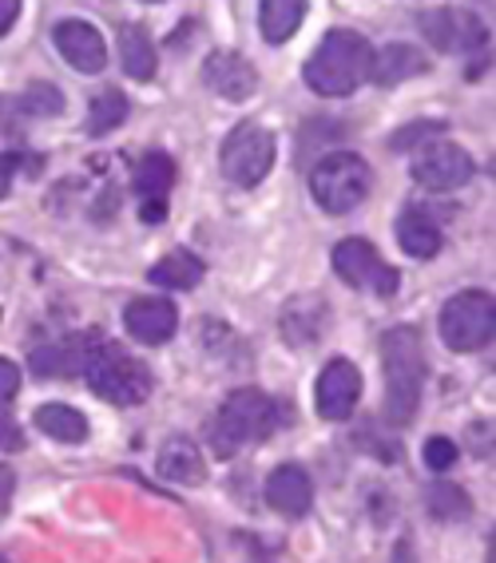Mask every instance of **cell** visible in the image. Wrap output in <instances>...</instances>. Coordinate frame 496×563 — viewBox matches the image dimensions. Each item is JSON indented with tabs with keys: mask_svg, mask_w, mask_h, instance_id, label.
<instances>
[{
	"mask_svg": "<svg viewBox=\"0 0 496 563\" xmlns=\"http://www.w3.org/2000/svg\"><path fill=\"white\" fill-rule=\"evenodd\" d=\"M385 365V417L394 424H409L417 417L426 393V350L414 325H397L382 338Z\"/></svg>",
	"mask_w": 496,
	"mask_h": 563,
	"instance_id": "obj_1",
	"label": "cell"
},
{
	"mask_svg": "<svg viewBox=\"0 0 496 563\" xmlns=\"http://www.w3.org/2000/svg\"><path fill=\"white\" fill-rule=\"evenodd\" d=\"M370 64H374V48L362 32L334 29L326 32L315 56L306 60V84L318 96H350L370 80Z\"/></svg>",
	"mask_w": 496,
	"mask_h": 563,
	"instance_id": "obj_2",
	"label": "cell"
},
{
	"mask_svg": "<svg viewBox=\"0 0 496 563\" xmlns=\"http://www.w3.org/2000/svg\"><path fill=\"white\" fill-rule=\"evenodd\" d=\"M84 382L96 397L120 405V409H135L152 397V373L140 357H132L128 350H120L115 342L96 338L84 362Z\"/></svg>",
	"mask_w": 496,
	"mask_h": 563,
	"instance_id": "obj_3",
	"label": "cell"
},
{
	"mask_svg": "<svg viewBox=\"0 0 496 563\" xmlns=\"http://www.w3.org/2000/svg\"><path fill=\"white\" fill-rule=\"evenodd\" d=\"M274 421H278V409L263 389H234L211 421L214 456L227 461V456L243 453L246 444L266 441L274 433Z\"/></svg>",
	"mask_w": 496,
	"mask_h": 563,
	"instance_id": "obj_4",
	"label": "cell"
},
{
	"mask_svg": "<svg viewBox=\"0 0 496 563\" xmlns=\"http://www.w3.org/2000/svg\"><path fill=\"white\" fill-rule=\"evenodd\" d=\"M310 191L318 207L330 214H350L365 195L374 191V172L370 163L354 152H330L315 172H310Z\"/></svg>",
	"mask_w": 496,
	"mask_h": 563,
	"instance_id": "obj_5",
	"label": "cell"
},
{
	"mask_svg": "<svg viewBox=\"0 0 496 563\" xmlns=\"http://www.w3.org/2000/svg\"><path fill=\"white\" fill-rule=\"evenodd\" d=\"M496 306L485 290H465L449 298L441 310V342L453 353H476L493 342Z\"/></svg>",
	"mask_w": 496,
	"mask_h": 563,
	"instance_id": "obj_6",
	"label": "cell"
},
{
	"mask_svg": "<svg viewBox=\"0 0 496 563\" xmlns=\"http://www.w3.org/2000/svg\"><path fill=\"white\" fill-rule=\"evenodd\" d=\"M274 167V135L263 123H239L223 143V175L234 187H258Z\"/></svg>",
	"mask_w": 496,
	"mask_h": 563,
	"instance_id": "obj_7",
	"label": "cell"
},
{
	"mask_svg": "<svg viewBox=\"0 0 496 563\" xmlns=\"http://www.w3.org/2000/svg\"><path fill=\"white\" fill-rule=\"evenodd\" d=\"M334 271L345 278L354 290L370 294H394L397 290V271L365 239H345L334 246Z\"/></svg>",
	"mask_w": 496,
	"mask_h": 563,
	"instance_id": "obj_8",
	"label": "cell"
},
{
	"mask_svg": "<svg viewBox=\"0 0 496 563\" xmlns=\"http://www.w3.org/2000/svg\"><path fill=\"white\" fill-rule=\"evenodd\" d=\"M473 155L445 140L426 143L414 155V179L421 187H429V191H456V187H465L473 179Z\"/></svg>",
	"mask_w": 496,
	"mask_h": 563,
	"instance_id": "obj_9",
	"label": "cell"
},
{
	"mask_svg": "<svg viewBox=\"0 0 496 563\" xmlns=\"http://www.w3.org/2000/svg\"><path fill=\"white\" fill-rule=\"evenodd\" d=\"M421 32L437 52H476L485 44V24L465 9L421 12Z\"/></svg>",
	"mask_w": 496,
	"mask_h": 563,
	"instance_id": "obj_10",
	"label": "cell"
},
{
	"mask_svg": "<svg viewBox=\"0 0 496 563\" xmlns=\"http://www.w3.org/2000/svg\"><path fill=\"white\" fill-rule=\"evenodd\" d=\"M315 397H318V412H322L326 421H345L354 412L357 397H362V373H357V365L345 362V357H334L322 369V377H318Z\"/></svg>",
	"mask_w": 496,
	"mask_h": 563,
	"instance_id": "obj_11",
	"label": "cell"
},
{
	"mask_svg": "<svg viewBox=\"0 0 496 563\" xmlns=\"http://www.w3.org/2000/svg\"><path fill=\"white\" fill-rule=\"evenodd\" d=\"M203 80L214 96H223L231 103L251 100L254 91H258V71L239 52H211L203 60Z\"/></svg>",
	"mask_w": 496,
	"mask_h": 563,
	"instance_id": "obj_12",
	"label": "cell"
},
{
	"mask_svg": "<svg viewBox=\"0 0 496 563\" xmlns=\"http://www.w3.org/2000/svg\"><path fill=\"white\" fill-rule=\"evenodd\" d=\"M52 41H56L64 60L76 71H84V76H96L108 64V44H103V36L88 21H60L56 32H52Z\"/></svg>",
	"mask_w": 496,
	"mask_h": 563,
	"instance_id": "obj_13",
	"label": "cell"
},
{
	"mask_svg": "<svg viewBox=\"0 0 496 563\" xmlns=\"http://www.w3.org/2000/svg\"><path fill=\"white\" fill-rule=\"evenodd\" d=\"M123 325L135 342L143 345H163L172 342V333L179 330V313L167 298H135L128 310H123Z\"/></svg>",
	"mask_w": 496,
	"mask_h": 563,
	"instance_id": "obj_14",
	"label": "cell"
},
{
	"mask_svg": "<svg viewBox=\"0 0 496 563\" xmlns=\"http://www.w3.org/2000/svg\"><path fill=\"white\" fill-rule=\"evenodd\" d=\"M266 500H271L274 512L298 520V516H306L310 512V504H315V484H310L306 468L283 464V468H274L271 481H266Z\"/></svg>",
	"mask_w": 496,
	"mask_h": 563,
	"instance_id": "obj_15",
	"label": "cell"
},
{
	"mask_svg": "<svg viewBox=\"0 0 496 563\" xmlns=\"http://www.w3.org/2000/svg\"><path fill=\"white\" fill-rule=\"evenodd\" d=\"M96 338L100 333H76V338L32 350V373L36 377H76V373H84V362H88V350Z\"/></svg>",
	"mask_w": 496,
	"mask_h": 563,
	"instance_id": "obj_16",
	"label": "cell"
},
{
	"mask_svg": "<svg viewBox=\"0 0 496 563\" xmlns=\"http://www.w3.org/2000/svg\"><path fill=\"white\" fill-rule=\"evenodd\" d=\"M155 473H159L163 481L183 484V488H195V484L207 481V464H203V453L195 449V441H187V437H172V441H163L159 456H155Z\"/></svg>",
	"mask_w": 496,
	"mask_h": 563,
	"instance_id": "obj_17",
	"label": "cell"
},
{
	"mask_svg": "<svg viewBox=\"0 0 496 563\" xmlns=\"http://www.w3.org/2000/svg\"><path fill=\"white\" fill-rule=\"evenodd\" d=\"M278 325H283L286 342H290V345H315L318 338H322V330H326V302L318 298V294L294 298V302H286Z\"/></svg>",
	"mask_w": 496,
	"mask_h": 563,
	"instance_id": "obj_18",
	"label": "cell"
},
{
	"mask_svg": "<svg viewBox=\"0 0 496 563\" xmlns=\"http://www.w3.org/2000/svg\"><path fill=\"white\" fill-rule=\"evenodd\" d=\"M426 71V56L409 44H385L382 52H374V64H370V80L389 88V84H401L409 76H421Z\"/></svg>",
	"mask_w": 496,
	"mask_h": 563,
	"instance_id": "obj_19",
	"label": "cell"
},
{
	"mask_svg": "<svg viewBox=\"0 0 496 563\" xmlns=\"http://www.w3.org/2000/svg\"><path fill=\"white\" fill-rule=\"evenodd\" d=\"M120 64L132 80H155L159 56H155V44L143 24H123L120 29Z\"/></svg>",
	"mask_w": 496,
	"mask_h": 563,
	"instance_id": "obj_20",
	"label": "cell"
},
{
	"mask_svg": "<svg viewBox=\"0 0 496 563\" xmlns=\"http://www.w3.org/2000/svg\"><path fill=\"white\" fill-rule=\"evenodd\" d=\"M36 429L60 444L88 441V417H84L80 409H71V405H60V401H48L36 409Z\"/></svg>",
	"mask_w": 496,
	"mask_h": 563,
	"instance_id": "obj_21",
	"label": "cell"
},
{
	"mask_svg": "<svg viewBox=\"0 0 496 563\" xmlns=\"http://www.w3.org/2000/svg\"><path fill=\"white\" fill-rule=\"evenodd\" d=\"M306 16V0H258V29L266 44H286Z\"/></svg>",
	"mask_w": 496,
	"mask_h": 563,
	"instance_id": "obj_22",
	"label": "cell"
},
{
	"mask_svg": "<svg viewBox=\"0 0 496 563\" xmlns=\"http://www.w3.org/2000/svg\"><path fill=\"white\" fill-rule=\"evenodd\" d=\"M397 242H401V251H406L409 258H433L445 239H441V227H437L429 214L401 211V219H397Z\"/></svg>",
	"mask_w": 496,
	"mask_h": 563,
	"instance_id": "obj_23",
	"label": "cell"
},
{
	"mask_svg": "<svg viewBox=\"0 0 496 563\" xmlns=\"http://www.w3.org/2000/svg\"><path fill=\"white\" fill-rule=\"evenodd\" d=\"M203 274H207V266L195 258L191 251H175L155 262L147 278H152L155 286H167V290H195V286L203 282Z\"/></svg>",
	"mask_w": 496,
	"mask_h": 563,
	"instance_id": "obj_24",
	"label": "cell"
},
{
	"mask_svg": "<svg viewBox=\"0 0 496 563\" xmlns=\"http://www.w3.org/2000/svg\"><path fill=\"white\" fill-rule=\"evenodd\" d=\"M132 183L143 199L163 202L167 199V191H172V183H175V159L167 152H147L140 163H135Z\"/></svg>",
	"mask_w": 496,
	"mask_h": 563,
	"instance_id": "obj_25",
	"label": "cell"
},
{
	"mask_svg": "<svg viewBox=\"0 0 496 563\" xmlns=\"http://www.w3.org/2000/svg\"><path fill=\"white\" fill-rule=\"evenodd\" d=\"M123 120H128V100H123V91L120 88L100 91V96H96V103H91L88 135H108V131H115Z\"/></svg>",
	"mask_w": 496,
	"mask_h": 563,
	"instance_id": "obj_26",
	"label": "cell"
},
{
	"mask_svg": "<svg viewBox=\"0 0 496 563\" xmlns=\"http://www.w3.org/2000/svg\"><path fill=\"white\" fill-rule=\"evenodd\" d=\"M426 500L437 520H465V516L473 512V500H469L465 488H456V484H433L426 493Z\"/></svg>",
	"mask_w": 496,
	"mask_h": 563,
	"instance_id": "obj_27",
	"label": "cell"
},
{
	"mask_svg": "<svg viewBox=\"0 0 496 563\" xmlns=\"http://www.w3.org/2000/svg\"><path fill=\"white\" fill-rule=\"evenodd\" d=\"M21 111L29 120H41V115H60L64 111V96L60 88H52V84H29L24 96H16Z\"/></svg>",
	"mask_w": 496,
	"mask_h": 563,
	"instance_id": "obj_28",
	"label": "cell"
},
{
	"mask_svg": "<svg viewBox=\"0 0 496 563\" xmlns=\"http://www.w3.org/2000/svg\"><path fill=\"white\" fill-rule=\"evenodd\" d=\"M445 131V123L441 120H421V123H409V128L394 131V140H389V147L394 152H417V147H426V143H433L437 135Z\"/></svg>",
	"mask_w": 496,
	"mask_h": 563,
	"instance_id": "obj_29",
	"label": "cell"
},
{
	"mask_svg": "<svg viewBox=\"0 0 496 563\" xmlns=\"http://www.w3.org/2000/svg\"><path fill=\"white\" fill-rule=\"evenodd\" d=\"M426 464L433 468V473H445V468H453V464H456V444L449 441V437H433V441L426 444Z\"/></svg>",
	"mask_w": 496,
	"mask_h": 563,
	"instance_id": "obj_30",
	"label": "cell"
},
{
	"mask_svg": "<svg viewBox=\"0 0 496 563\" xmlns=\"http://www.w3.org/2000/svg\"><path fill=\"white\" fill-rule=\"evenodd\" d=\"M21 123H24V111L16 103V96H0V135H12Z\"/></svg>",
	"mask_w": 496,
	"mask_h": 563,
	"instance_id": "obj_31",
	"label": "cell"
},
{
	"mask_svg": "<svg viewBox=\"0 0 496 563\" xmlns=\"http://www.w3.org/2000/svg\"><path fill=\"white\" fill-rule=\"evenodd\" d=\"M21 389V369L9 362V357H0V405H9Z\"/></svg>",
	"mask_w": 496,
	"mask_h": 563,
	"instance_id": "obj_32",
	"label": "cell"
},
{
	"mask_svg": "<svg viewBox=\"0 0 496 563\" xmlns=\"http://www.w3.org/2000/svg\"><path fill=\"white\" fill-rule=\"evenodd\" d=\"M16 449H24L21 429L12 421H0V453H16Z\"/></svg>",
	"mask_w": 496,
	"mask_h": 563,
	"instance_id": "obj_33",
	"label": "cell"
},
{
	"mask_svg": "<svg viewBox=\"0 0 496 563\" xmlns=\"http://www.w3.org/2000/svg\"><path fill=\"white\" fill-rule=\"evenodd\" d=\"M16 12H21V0H0V36L16 24Z\"/></svg>",
	"mask_w": 496,
	"mask_h": 563,
	"instance_id": "obj_34",
	"label": "cell"
},
{
	"mask_svg": "<svg viewBox=\"0 0 496 563\" xmlns=\"http://www.w3.org/2000/svg\"><path fill=\"white\" fill-rule=\"evenodd\" d=\"M143 222H152V227H159L163 219H167V202H155V199H143Z\"/></svg>",
	"mask_w": 496,
	"mask_h": 563,
	"instance_id": "obj_35",
	"label": "cell"
},
{
	"mask_svg": "<svg viewBox=\"0 0 496 563\" xmlns=\"http://www.w3.org/2000/svg\"><path fill=\"white\" fill-rule=\"evenodd\" d=\"M12 484H16V476H12L9 468H0V516L9 512V500H12Z\"/></svg>",
	"mask_w": 496,
	"mask_h": 563,
	"instance_id": "obj_36",
	"label": "cell"
},
{
	"mask_svg": "<svg viewBox=\"0 0 496 563\" xmlns=\"http://www.w3.org/2000/svg\"><path fill=\"white\" fill-rule=\"evenodd\" d=\"M9 187H12V163L0 155V199L9 195Z\"/></svg>",
	"mask_w": 496,
	"mask_h": 563,
	"instance_id": "obj_37",
	"label": "cell"
},
{
	"mask_svg": "<svg viewBox=\"0 0 496 563\" xmlns=\"http://www.w3.org/2000/svg\"><path fill=\"white\" fill-rule=\"evenodd\" d=\"M473 433H476V453L488 456V433H493V429H488V424L481 421V424H476V429H473Z\"/></svg>",
	"mask_w": 496,
	"mask_h": 563,
	"instance_id": "obj_38",
	"label": "cell"
},
{
	"mask_svg": "<svg viewBox=\"0 0 496 563\" xmlns=\"http://www.w3.org/2000/svg\"><path fill=\"white\" fill-rule=\"evenodd\" d=\"M397 563H414V548H409L406 540L397 543Z\"/></svg>",
	"mask_w": 496,
	"mask_h": 563,
	"instance_id": "obj_39",
	"label": "cell"
}]
</instances>
